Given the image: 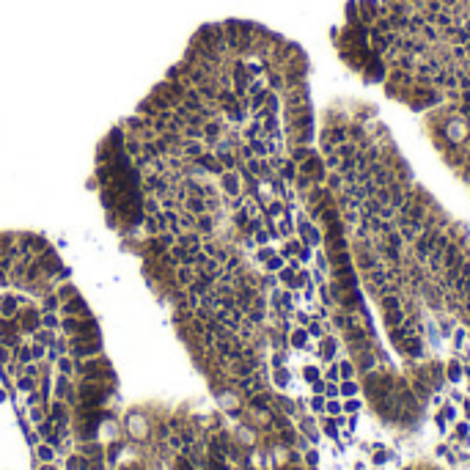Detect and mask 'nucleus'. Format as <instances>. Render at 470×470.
I'll return each mask as SVG.
<instances>
[{"mask_svg": "<svg viewBox=\"0 0 470 470\" xmlns=\"http://www.w3.org/2000/svg\"><path fill=\"white\" fill-rule=\"evenodd\" d=\"M110 396V382H94V379H83L77 385V399L83 407L88 410H102V404Z\"/></svg>", "mask_w": 470, "mask_h": 470, "instance_id": "1", "label": "nucleus"}, {"mask_svg": "<svg viewBox=\"0 0 470 470\" xmlns=\"http://www.w3.org/2000/svg\"><path fill=\"white\" fill-rule=\"evenodd\" d=\"M66 352L75 360H85V357H97L102 352V338H91V336H69L66 341Z\"/></svg>", "mask_w": 470, "mask_h": 470, "instance_id": "2", "label": "nucleus"}, {"mask_svg": "<svg viewBox=\"0 0 470 470\" xmlns=\"http://www.w3.org/2000/svg\"><path fill=\"white\" fill-rule=\"evenodd\" d=\"M118 154H124V130L121 126H113L99 143L97 162H110V160H116Z\"/></svg>", "mask_w": 470, "mask_h": 470, "instance_id": "3", "label": "nucleus"}, {"mask_svg": "<svg viewBox=\"0 0 470 470\" xmlns=\"http://www.w3.org/2000/svg\"><path fill=\"white\" fill-rule=\"evenodd\" d=\"M17 324H20V333L22 336H33V333L42 328V308L30 305V302H25L20 311H17Z\"/></svg>", "mask_w": 470, "mask_h": 470, "instance_id": "4", "label": "nucleus"}, {"mask_svg": "<svg viewBox=\"0 0 470 470\" xmlns=\"http://www.w3.org/2000/svg\"><path fill=\"white\" fill-rule=\"evenodd\" d=\"M218 190L223 198H237L242 195V179L237 171H223L218 176Z\"/></svg>", "mask_w": 470, "mask_h": 470, "instance_id": "5", "label": "nucleus"}, {"mask_svg": "<svg viewBox=\"0 0 470 470\" xmlns=\"http://www.w3.org/2000/svg\"><path fill=\"white\" fill-rule=\"evenodd\" d=\"M58 314H61V316H91V308H88V302H85L83 294H77V297L61 302Z\"/></svg>", "mask_w": 470, "mask_h": 470, "instance_id": "6", "label": "nucleus"}, {"mask_svg": "<svg viewBox=\"0 0 470 470\" xmlns=\"http://www.w3.org/2000/svg\"><path fill=\"white\" fill-rule=\"evenodd\" d=\"M25 297H20V294H0V316H6V319H14L17 316V311L25 305Z\"/></svg>", "mask_w": 470, "mask_h": 470, "instance_id": "7", "label": "nucleus"}, {"mask_svg": "<svg viewBox=\"0 0 470 470\" xmlns=\"http://www.w3.org/2000/svg\"><path fill=\"white\" fill-rule=\"evenodd\" d=\"M140 231H143V237H157V234H162V231H168V226H165V218H162V212H157V214H146V218H143Z\"/></svg>", "mask_w": 470, "mask_h": 470, "instance_id": "8", "label": "nucleus"}, {"mask_svg": "<svg viewBox=\"0 0 470 470\" xmlns=\"http://www.w3.org/2000/svg\"><path fill=\"white\" fill-rule=\"evenodd\" d=\"M195 162L201 165V168H204L206 173H209V176H214V179H218L220 173L226 171V168H223V165H220V160H218V157H214V151H209V149H206L201 157H195Z\"/></svg>", "mask_w": 470, "mask_h": 470, "instance_id": "9", "label": "nucleus"}, {"mask_svg": "<svg viewBox=\"0 0 470 470\" xmlns=\"http://www.w3.org/2000/svg\"><path fill=\"white\" fill-rule=\"evenodd\" d=\"M214 226H218V218H214L212 212H204L195 218V231L204 237V240H209V237H214Z\"/></svg>", "mask_w": 470, "mask_h": 470, "instance_id": "10", "label": "nucleus"}, {"mask_svg": "<svg viewBox=\"0 0 470 470\" xmlns=\"http://www.w3.org/2000/svg\"><path fill=\"white\" fill-rule=\"evenodd\" d=\"M173 281H176V286H182V289H187V286L195 281V267H187V264L176 267L173 269Z\"/></svg>", "mask_w": 470, "mask_h": 470, "instance_id": "11", "label": "nucleus"}, {"mask_svg": "<svg viewBox=\"0 0 470 470\" xmlns=\"http://www.w3.org/2000/svg\"><path fill=\"white\" fill-rule=\"evenodd\" d=\"M176 242L182 245V248H187V250H193V253H195V250H201V245H204V237L198 234V231H185V234H182Z\"/></svg>", "mask_w": 470, "mask_h": 470, "instance_id": "12", "label": "nucleus"}, {"mask_svg": "<svg viewBox=\"0 0 470 470\" xmlns=\"http://www.w3.org/2000/svg\"><path fill=\"white\" fill-rule=\"evenodd\" d=\"M55 399L66 402V399H75V388H71V382L66 374H61L58 382H55Z\"/></svg>", "mask_w": 470, "mask_h": 470, "instance_id": "13", "label": "nucleus"}, {"mask_svg": "<svg viewBox=\"0 0 470 470\" xmlns=\"http://www.w3.org/2000/svg\"><path fill=\"white\" fill-rule=\"evenodd\" d=\"M182 209H187L190 214H204L206 212V198H201V195H187L185 201H182Z\"/></svg>", "mask_w": 470, "mask_h": 470, "instance_id": "14", "label": "nucleus"}, {"mask_svg": "<svg viewBox=\"0 0 470 470\" xmlns=\"http://www.w3.org/2000/svg\"><path fill=\"white\" fill-rule=\"evenodd\" d=\"M382 322H385L388 330H390V328H399V324L407 322V314H404L402 308H396V311H382Z\"/></svg>", "mask_w": 470, "mask_h": 470, "instance_id": "15", "label": "nucleus"}, {"mask_svg": "<svg viewBox=\"0 0 470 470\" xmlns=\"http://www.w3.org/2000/svg\"><path fill=\"white\" fill-rule=\"evenodd\" d=\"M206 151L204 140H182V157H190V160H195V157H201Z\"/></svg>", "mask_w": 470, "mask_h": 470, "instance_id": "16", "label": "nucleus"}, {"mask_svg": "<svg viewBox=\"0 0 470 470\" xmlns=\"http://www.w3.org/2000/svg\"><path fill=\"white\" fill-rule=\"evenodd\" d=\"M300 245H302V242H300V237H289V240H283V245H281V250H278V253H281V256H283L286 261H289V259L297 256Z\"/></svg>", "mask_w": 470, "mask_h": 470, "instance_id": "17", "label": "nucleus"}, {"mask_svg": "<svg viewBox=\"0 0 470 470\" xmlns=\"http://www.w3.org/2000/svg\"><path fill=\"white\" fill-rule=\"evenodd\" d=\"M55 294H58L61 302H66V300H71V297H77V294H80V289H77V286L71 283V281H63V283L55 286Z\"/></svg>", "mask_w": 470, "mask_h": 470, "instance_id": "18", "label": "nucleus"}, {"mask_svg": "<svg viewBox=\"0 0 470 470\" xmlns=\"http://www.w3.org/2000/svg\"><path fill=\"white\" fill-rule=\"evenodd\" d=\"M278 176H281L286 185H294V179H297V162L292 160H283V165L278 168Z\"/></svg>", "mask_w": 470, "mask_h": 470, "instance_id": "19", "label": "nucleus"}, {"mask_svg": "<svg viewBox=\"0 0 470 470\" xmlns=\"http://www.w3.org/2000/svg\"><path fill=\"white\" fill-rule=\"evenodd\" d=\"M314 154H316V149H314V146H292V154H289V160L300 165V162H305L308 157H314Z\"/></svg>", "mask_w": 470, "mask_h": 470, "instance_id": "20", "label": "nucleus"}, {"mask_svg": "<svg viewBox=\"0 0 470 470\" xmlns=\"http://www.w3.org/2000/svg\"><path fill=\"white\" fill-rule=\"evenodd\" d=\"M42 328L61 330V314H58V311H42Z\"/></svg>", "mask_w": 470, "mask_h": 470, "instance_id": "21", "label": "nucleus"}, {"mask_svg": "<svg viewBox=\"0 0 470 470\" xmlns=\"http://www.w3.org/2000/svg\"><path fill=\"white\" fill-rule=\"evenodd\" d=\"M333 151L338 154V160H349V157L357 154V146H355V140H344V143H338Z\"/></svg>", "mask_w": 470, "mask_h": 470, "instance_id": "22", "label": "nucleus"}, {"mask_svg": "<svg viewBox=\"0 0 470 470\" xmlns=\"http://www.w3.org/2000/svg\"><path fill=\"white\" fill-rule=\"evenodd\" d=\"M39 308H42V311H58V308H61V300H58V294H55V289L47 292V294H42V302H39Z\"/></svg>", "mask_w": 470, "mask_h": 470, "instance_id": "23", "label": "nucleus"}, {"mask_svg": "<svg viewBox=\"0 0 470 470\" xmlns=\"http://www.w3.org/2000/svg\"><path fill=\"white\" fill-rule=\"evenodd\" d=\"M33 341H36V344H44L47 349H50V347L55 344V330H47V328H39V330L33 333Z\"/></svg>", "mask_w": 470, "mask_h": 470, "instance_id": "24", "label": "nucleus"}, {"mask_svg": "<svg viewBox=\"0 0 470 470\" xmlns=\"http://www.w3.org/2000/svg\"><path fill=\"white\" fill-rule=\"evenodd\" d=\"M248 146L253 149V154H256L259 160H264V157H267V135H259V138L248 140Z\"/></svg>", "mask_w": 470, "mask_h": 470, "instance_id": "25", "label": "nucleus"}, {"mask_svg": "<svg viewBox=\"0 0 470 470\" xmlns=\"http://www.w3.org/2000/svg\"><path fill=\"white\" fill-rule=\"evenodd\" d=\"M248 220H250V214H248L245 206H242V209H237V212H231V223H234V228L240 231V234H242V228L248 226Z\"/></svg>", "mask_w": 470, "mask_h": 470, "instance_id": "26", "label": "nucleus"}, {"mask_svg": "<svg viewBox=\"0 0 470 470\" xmlns=\"http://www.w3.org/2000/svg\"><path fill=\"white\" fill-rule=\"evenodd\" d=\"M36 385H39V377H28V374H22V371H20V377H17V388L22 390V393H30V390H36Z\"/></svg>", "mask_w": 470, "mask_h": 470, "instance_id": "27", "label": "nucleus"}, {"mask_svg": "<svg viewBox=\"0 0 470 470\" xmlns=\"http://www.w3.org/2000/svg\"><path fill=\"white\" fill-rule=\"evenodd\" d=\"M283 267H286V259L281 256V253H275L273 259H267V261H264V273H273V275H275V273H281Z\"/></svg>", "mask_w": 470, "mask_h": 470, "instance_id": "28", "label": "nucleus"}, {"mask_svg": "<svg viewBox=\"0 0 470 470\" xmlns=\"http://www.w3.org/2000/svg\"><path fill=\"white\" fill-rule=\"evenodd\" d=\"M292 347H297V349H305L308 347V330L305 328H297V330H292Z\"/></svg>", "mask_w": 470, "mask_h": 470, "instance_id": "29", "label": "nucleus"}, {"mask_svg": "<svg viewBox=\"0 0 470 470\" xmlns=\"http://www.w3.org/2000/svg\"><path fill=\"white\" fill-rule=\"evenodd\" d=\"M379 308L382 311H396V308H402V300L396 297V294H379Z\"/></svg>", "mask_w": 470, "mask_h": 470, "instance_id": "30", "label": "nucleus"}, {"mask_svg": "<svg viewBox=\"0 0 470 470\" xmlns=\"http://www.w3.org/2000/svg\"><path fill=\"white\" fill-rule=\"evenodd\" d=\"M36 457L42 462H52L55 459V448L50 443H36Z\"/></svg>", "mask_w": 470, "mask_h": 470, "instance_id": "31", "label": "nucleus"}, {"mask_svg": "<svg viewBox=\"0 0 470 470\" xmlns=\"http://www.w3.org/2000/svg\"><path fill=\"white\" fill-rule=\"evenodd\" d=\"M379 256L385 261H390V264H396V261H399V248H390L388 242H382L379 245Z\"/></svg>", "mask_w": 470, "mask_h": 470, "instance_id": "32", "label": "nucleus"}, {"mask_svg": "<svg viewBox=\"0 0 470 470\" xmlns=\"http://www.w3.org/2000/svg\"><path fill=\"white\" fill-rule=\"evenodd\" d=\"M179 226L185 231H195V214H190L187 209H179Z\"/></svg>", "mask_w": 470, "mask_h": 470, "instance_id": "33", "label": "nucleus"}, {"mask_svg": "<svg viewBox=\"0 0 470 470\" xmlns=\"http://www.w3.org/2000/svg\"><path fill=\"white\" fill-rule=\"evenodd\" d=\"M314 261H316V269H319V273H330V259H328V253H324V250H316Z\"/></svg>", "mask_w": 470, "mask_h": 470, "instance_id": "34", "label": "nucleus"}, {"mask_svg": "<svg viewBox=\"0 0 470 470\" xmlns=\"http://www.w3.org/2000/svg\"><path fill=\"white\" fill-rule=\"evenodd\" d=\"M83 454H85V457H88V459H102V457H105V454H102V445H99V443L83 445Z\"/></svg>", "mask_w": 470, "mask_h": 470, "instance_id": "35", "label": "nucleus"}, {"mask_svg": "<svg viewBox=\"0 0 470 470\" xmlns=\"http://www.w3.org/2000/svg\"><path fill=\"white\" fill-rule=\"evenodd\" d=\"M275 253H278V250H275V248H269V245H264V248H256V261H259V264H264L267 259H273V256H275Z\"/></svg>", "mask_w": 470, "mask_h": 470, "instance_id": "36", "label": "nucleus"}, {"mask_svg": "<svg viewBox=\"0 0 470 470\" xmlns=\"http://www.w3.org/2000/svg\"><path fill=\"white\" fill-rule=\"evenodd\" d=\"M311 259H314V248H311V245H300V250H297V261H300V264H308Z\"/></svg>", "mask_w": 470, "mask_h": 470, "instance_id": "37", "label": "nucleus"}, {"mask_svg": "<svg viewBox=\"0 0 470 470\" xmlns=\"http://www.w3.org/2000/svg\"><path fill=\"white\" fill-rule=\"evenodd\" d=\"M338 374H341V379H352L355 377V366L349 360H341L338 363Z\"/></svg>", "mask_w": 470, "mask_h": 470, "instance_id": "38", "label": "nucleus"}, {"mask_svg": "<svg viewBox=\"0 0 470 470\" xmlns=\"http://www.w3.org/2000/svg\"><path fill=\"white\" fill-rule=\"evenodd\" d=\"M355 393H357V385H355L352 379H344V382H341L338 396H347V399H349V396H355Z\"/></svg>", "mask_w": 470, "mask_h": 470, "instance_id": "39", "label": "nucleus"}, {"mask_svg": "<svg viewBox=\"0 0 470 470\" xmlns=\"http://www.w3.org/2000/svg\"><path fill=\"white\" fill-rule=\"evenodd\" d=\"M55 363H58V371H61V374H66V377H69L71 371H75V363H71V357H66V355L58 357Z\"/></svg>", "mask_w": 470, "mask_h": 470, "instance_id": "40", "label": "nucleus"}, {"mask_svg": "<svg viewBox=\"0 0 470 470\" xmlns=\"http://www.w3.org/2000/svg\"><path fill=\"white\" fill-rule=\"evenodd\" d=\"M275 385H278V388H286V385H289V371H286L283 366H281V369H275Z\"/></svg>", "mask_w": 470, "mask_h": 470, "instance_id": "41", "label": "nucleus"}, {"mask_svg": "<svg viewBox=\"0 0 470 470\" xmlns=\"http://www.w3.org/2000/svg\"><path fill=\"white\" fill-rule=\"evenodd\" d=\"M324 404H328V399H324L322 393H316L314 399H311V410H314V412H324Z\"/></svg>", "mask_w": 470, "mask_h": 470, "instance_id": "42", "label": "nucleus"}, {"mask_svg": "<svg viewBox=\"0 0 470 470\" xmlns=\"http://www.w3.org/2000/svg\"><path fill=\"white\" fill-rule=\"evenodd\" d=\"M357 410H360V402H357L355 396H349V399L341 404V412H357Z\"/></svg>", "mask_w": 470, "mask_h": 470, "instance_id": "43", "label": "nucleus"}, {"mask_svg": "<svg viewBox=\"0 0 470 470\" xmlns=\"http://www.w3.org/2000/svg\"><path fill=\"white\" fill-rule=\"evenodd\" d=\"M30 355H33V360H44V355H47V347L44 344H30Z\"/></svg>", "mask_w": 470, "mask_h": 470, "instance_id": "44", "label": "nucleus"}, {"mask_svg": "<svg viewBox=\"0 0 470 470\" xmlns=\"http://www.w3.org/2000/svg\"><path fill=\"white\" fill-rule=\"evenodd\" d=\"M253 240H256V245H259V248H264V245H269V234H267V228H259L256 234H253Z\"/></svg>", "mask_w": 470, "mask_h": 470, "instance_id": "45", "label": "nucleus"}, {"mask_svg": "<svg viewBox=\"0 0 470 470\" xmlns=\"http://www.w3.org/2000/svg\"><path fill=\"white\" fill-rule=\"evenodd\" d=\"M118 454H121V443H113V445H110V448L105 451V459H107V462H116Z\"/></svg>", "mask_w": 470, "mask_h": 470, "instance_id": "46", "label": "nucleus"}, {"mask_svg": "<svg viewBox=\"0 0 470 470\" xmlns=\"http://www.w3.org/2000/svg\"><path fill=\"white\" fill-rule=\"evenodd\" d=\"M448 377H451V382H457L459 377H462V366L454 360V363H448Z\"/></svg>", "mask_w": 470, "mask_h": 470, "instance_id": "47", "label": "nucleus"}, {"mask_svg": "<svg viewBox=\"0 0 470 470\" xmlns=\"http://www.w3.org/2000/svg\"><path fill=\"white\" fill-rule=\"evenodd\" d=\"M305 330H308V338H322V328L316 322H308Z\"/></svg>", "mask_w": 470, "mask_h": 470, "instance_id": "48", "label": "nucleus"}, {"mask_svg": "<svg viewBox=\"0 0 470 470\" xmlns=\"http://www.w3.org/2000/svg\"><path fill=\"white\" fill-rule=\"evenodd\" d=\"M302 374H305L308 382H316V379H319V369H314V366H305V371H302Z\"/></svg>", "mask_w": 470, "mask_h": 470, "instance_id": "49", "label": "nucleus"}, {"mask_svg": "<svg viewBox=\"0 0 470 470\" xmlns=\"http://www.w3.org/2000/svg\"><path fill=\"white\" fill-rule=\"evenodd\" d=\"M324 410H328L330 415H341V404H338L336 399H330L328 404H324Z\"/></svg>", "mask_w": 470, "mask_h": 470, "instance_id": "50", "label": "nucleus"}, {"mask_svg": "<svg viewBox=\"0 0 470 470\" xmlns=\"http://www.w3.org/2000/svg\"><path fill=\"white\" fill-rule=\"evenodd\" d=\"M294 316H297V322L302 324V328H308V322H311V319H308V314H305V311H294Z\"/></svg>", "mask_w": 470, "mask_h": 470, "instance_id": "51", "label": "nucleus"}, {"mask_svg": "<svg viewBox=\"0 0 470 470\" xmlns=\"http://www.w3.org/2000/svg\"><path fill=\"white\" fill-rule=\"evenodd\" d=\"M273 366H275V369H281V366H283V352H275L273 355Z\"/></svg>", "mask_w": 470, "mask_h": 470, "instance_id": "52", "label": "nucleus"}, {"mask_svg": "<svg viewBox=\"0 0 470 470\" xmlns=\"http://www.w3.org/2000/svg\"><path fill=\"white\" fill-rule=\"evenodd\" d=\"M305 462H308V465H316V462H319V454H316V451H308Z\"/></svg>", "mask_w": 470, "mask_h": 470, "instance_id": "53", "label": "nucleus"}, {"mask_svg": "<svg viewBox=\"0 0 470 470\" xmlns=\"http://www.w3.org/2000/svg\"><path fill=\"white\" fill-rule=\"evenodd\" d=\"M85 187H88V190H99V182H97V179H94V176H91L88 182H85Z\"/></svg>", "mask_w": 470, "mask_h": 470, "instance_id": "54", "label": "nucleus"}, {"mask_svg": "<svg viewBox=\"0 0 470 470\" xmlns=\"http://www.w3.org/2000/svg\"><path fill=\"white\" fill-rule=\"evenodd\" d=\"M0 402H6V390H0Z\"/></svg>", "mask_w": 470, "mask_h": 470, "instance_id": "55", "label": "nucleus"}, {"mask_svg": "<svg viewBox=\"0 0 470 470\" xmlns=\"http://www.w3.org/2000/svg\"><path fill=\"white\" fill-rule=\"evenodd\" d=\"M465 410H467V418H470V402H467V404H465Z\"/></svg>", "mask_w": 470, "mask_h": 470, "instance_id": "56", "label": "nucleus"}]
</instances>
